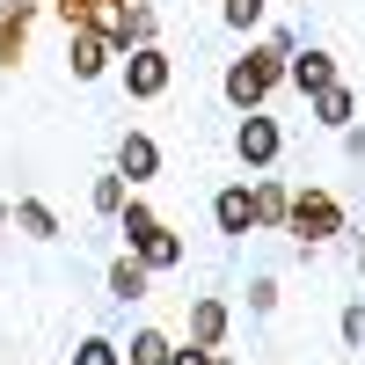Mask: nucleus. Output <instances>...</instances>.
Returning <instances> with one entry per match:
<instances>
[{
  "instance_id": "f3484780",
  "label": "nucleus",
  "mask_w": 365,
  "mask_h": 365,
  "mask_svg": "<svg viewBox=\"0 0 365 365\" xmlns=\"http://www.w3.org/2000/svg\"><path fill=\"white\" fill-rule=\"evenodd\" d=\"M132 256H139L146 270H175V263H182V241H175V234L161 227V234H154V241H146V249H132Z\"/></svg>"
},
{
  "instance_id": "f8f14e48",
  "label": "nucleus",
  "mask_w": 365,
  "mask_h": 365,
  "mask_svg": "<svg viewBox=\"0 0 365 365\" xmlns=\"http://www.w3.org/2000/svg\"><path fill=\"white\" fill-rule=\"evenodd\" d=\"M146 285H154V270H146L139 256H117V263H110V299H125V307H132V299H146Z\"/></svg>"
},
{
  "instance_id": "393cba45",
  "label": "nucleus",
  "mask_w": 365,
  "mask_h": 365,
  "mask_svg": "<svg viewBox=\"0 0 365 365\" xmlns=\"http://www.w3.org/2000/svg\"><path fill=\"white\" fill-rule=\"evenodd\" d=\"M358 278H365V256H358Z\"/></svg>"
},
{
  "instance_id": "39448f33",
  "label": "nucleus",
  "mask_w": 365,
  "mask_h": 365,
  "mask_svg": "<svg viewBox=\"0 0 365 365\" xmlns=\"http://www.w3.org/2000/svg\"><path fill=\"white\" fill-rule=\"evenodd\" d=\"M212 227L220 234H256V190L249 182H227V190L212 197Z\"/></svg>"
},
{
  "instance_id": "dca6fc26",
  "label": "nucleus",
  "mask_w": 365,
  "mask_h": 365,
  "mask_svg": "<svg viewBox=\"0 0 365 365\" xmlns=\"http://www.w3.org/2000/svg\"><path fill=\"white\" fill-rule=\"evenodd\" d=\"M125 358H132V365H168V358H175V344L161 336V329H139V336L125 344Z\"/></svg>"
},
{
  "instance_id": "20e7f679",
  "label": "nucleus",
  "mask_w": 365,
  "mask_h": 365,
  "mask_svg": "<svg viewBox=\"0 0 365 365\" xmlns=\"http://www.w3.org/2000/svg\"><path fill=\"white\" fill-rule=\"evenodd\" d=\"M278 125H270V117L263 110H241V125H234V154L241 161H249V168H270V161H278Z\"/></svg>"
},
{
  "instance_id": "6e6552de",
  "label": "nucleus",
  "mask_w": 365,
  "mask_h": 365,
  "mask_svg": "<svg viewBox=\"0 0 365 365\" xmlns=\"http://www.w3.org/2000/svg\"><path fill=\"white\" fill-rule=\"evenodd\" d=\"M285 81L299 88V96H322V88L336 81V58H329V51H292L285 58Z\"/></svg>"
},
{
  "instance_id": "9d476101",
  "label": "nucleus",
  "mask_w": 365,
  "mask_h": 365,
  "mask_svg": "<svg viewBox=\"0 0 365 365\" xmlns=\"http://www.w3.org/2000/svg\"><path fill=\"white\" fill-rule=\"evenodd\" d=\"M117 234H125V249H146V241L161 234V212L146 197H125V212H117Z\"/></svg>"
},
{
  "instance_id": "6ab92c4d",
  "label": "nucleus",
  "mask_w": 365,
  "mask_h": 365,
  "mask_svg": "<svg viewBox=\"0 0 365 365\" xmlns=\"http://www.w3.org/2000/svg\"><path fill=\"white\" fill-rule=\"evenodd\" d=\"M73 365H125V344H110V336H88L73 351Z\"/></svg>"
},
{
  "instance_id": "f03ea898",
  "label": "nucleus",
  "mask_w": 365,
  "mask_h": 365,
  "mask_svg": "<svg viewBox=\"0 0 365 365\" xmlns=\"http://www.w3.org/2000/svg\"><path fill=\"white\" fill-rule=\"evenodd\" d=\"M168 81H175V58H168L161 44H132V51H125V96H132V103L168 96Z\"/></svg>"
},
{
  "instance_id": "9b49d317",
  "label": "nucleus",
  "mask_w": 365,
  "mask_h": 365,
  "mask_svg": "<svg viewBox=\"0 0 365 365\" xmlns=\"http://www.w3.org/2000/svg\"><path fill=\"white\" fill-rule=\"evenodd\" d=\"M351 117H358V96L344 81H329L322 96H314V125H329V132H351Z\"/></svg>"
},
{
  "instance_id": "ddd939ff",
  "label": "nucleus",
  "mask_w": 365,
  "mask_h": 365,
  "mask_svg": "<svg viewBox=\"0 0 365 365\" xmlns=\"http://www.w3.org/2000/svg\"><path fill=\"white\" fill-rule=\"evenodd\" d=\"M29 8H37V0H0V58H8V66H15V51H22Z\"/></svg>"
},
{
  "instance_id": "1a4fd4ad",
  "label": "nucleus",
  "mask_w": 365,
  "mask_h": 365,
  "mask_svg": "<svg viewBox=\"0 0 365 365\" xmlns=\"http://www.w3.org/2000/svg\"><path fill=\"white\" fill-rule=\"evenodd\" d=\"M190 344H205V351H220L227 344V299H190Z\"/></svg>"
},
{
  "instance_id": "423d86ee",
  "label": "nucleus",
  "mask_w": 365,
  "mask_h": 365,
  "mask_svg": "<svg viewBox=\"0 0 365 365\" xmlns=\"http://www.w3.org/2000/svg\"><path fill=\"white\" fill-rule=\"evenodd\" d=\"M117 175H125V182H154L161 175V146L146 132H125V139H117Z\"/></svg>"
},
{
  "instance_id": "a878e982",
  "label": "nucleus",
  "mask_w": 365,
  "mask_h": 365,
  "mask_svg": "<svg viewBox=\"0 0 365 365\" xmlns=\"http://www.w3.org/2000/svg\"><path fill=\"white\" fill-rule=\"evenodd\" d=\"M212 365H227V358H212Z\"/></svg>"
},
{
  "instance_id": "2eb2a0df",
  "label": "nucleus",
  "mask_w": 365,
  "mask_h": 365,
  "mask_svg": "<svg viewBox=\"0 0 365 365\" xmlns=\"http://www.w3.org/2000/svg\"><path fill=\"white\" fill-rule=\"evenodd\" d=\"M285 212H292L285 182H256V227H285Z\"/></svg>"
},
{
  "instance_id": "a211bd4d",
  "label": "nucleus",
  "mask_w": 365,
  "mask_h": 365,
  "mask_svg": "<svg viewBox=\"0 0 365 365\" xmlns=\"http://www.w3.org/2000/svg\"><path fill=\"white\" fill-rule=\"evenodd\" d=\"M88 197H96V212H110V220H117V212H125V175H96V190H88Z\"/></svg>"
},
{
  "instance_id": "f257e3e1",
  "label": "nucleus",
  "mask_w": 365,
  "mask_h": 365,
  "mask_svg": "<svg viewBox=\"0 0 365 365\" xmlns=\"http://www.w3.org/2000/svg\"><path fill=\"white\" fill-rule=\"evenodd\" d=\"M278 81H285V51H278V44H263V51H241L234 66H227L220 88H227V103H234V110H256Z\"/></svg>"
},
{
  "instance_id": "7ed1b4c3",
  "label": "nucleus",
  "mask_w": 365,
  "mask_h": 365,
  "mask_svg": "<svg viewBox=\"0 0 365 365\" xmlns=\"http://www.w3.org/2000/svg\"><path fill=\"white\" fill-rule=\"evenodd\" d=\"M285 234H299V241H329V234H344V205L329 197V190H292Z\"/></svg>"
},
{
  "instance_id": "aec40b11",
  "label": "nucleus",
  "mask_w": 365,
  "mask_h": 365,
  "mask_svg": "<svg viewBox=\"0 0 365 365\" xmlns=\"http://www.w3.org/2000/svg\"><path fill=\"white\" fill-rule=\"evenodd\" d=\"M263 8H270V0H220L227 29H256V22H263Z\"/></svg>"
},
{
  "instance_id": "412c9836",
  "label": "nucleus",
  "mask_w": 365,
  "mask_h": 365,
  "mask_svg": "<svg viewBox=\"0 0 365 365\" xmlns=\"http://www.w3.org/2000/svg\"><path fill=\"white\" fill-rule=\"evenodd\" d=\"M154 29H161L154 8H132V44H154Z\"/></svg>"
},
{
  "instance_id": "0eeeda50",
  "label": "nucleus",
  "mask_w": 365,
  "mask_h": 365,
  "mask_svg": "<svg viewBox=\"0 0 365 365\" xmlns=\"http://www.w3.org/2000/svg\"><path fill=\"white\" fill-rule=\"evenodd\" d=\"M110 37H96V29H73V44H66V66H73V81H103L110 73Z\"/></svg>"
},
{
  "instance_id": "4be33fe9",
  "label": "nucleus",
  "mask_w": 365,
  "mask_h": 365,
  "mask_svg": "<svg viewBox=\"0 0 365 365\" xmlns=\"http://www.w3.org/2000/svg\"><path fill=\"white\" fill-rule=\"evenodd\" d=\"M249 307H256V314H270V307H278V285L256 278V285H249Z\"/></svg>"
},
{
  "instance_id": "5701e85b",
  "label": "nucleus",
  "mask_w": 365,
  "mask_h": 365,
  "mask_svg": "<svg viewBox=\"0 0 365 365\" xmlns=\"http://www.w3.org/2000/svg\"><path fill=\"white\" fill-rule=\"evenodd\" d=\"M344 344H365V307H344Z\"/></svg>"
},
{
  "instance_id": "4468645a",
  "label": "nucleus",
  "mask_w": 365,
  "mask_h": 365,
  "mask_svg": "<svg viewBox=\"0 0 365 365\" xmlns=\"http://www.w3.org/2000/svg\"><path fill=\"white\" fill-rule=\"evenodd\" d=\"M15 227H22L29 241H58V220H51V205H37V197H15Z\"/></svg>"
},
{
  "instance_id": "b1692460",
  "label": "nucleus",
  "mask_w": 365,
  "mask_h": 365,
  "mask_svg": "<svg viewBox=\"0 0 365 365\" xmlns=\"http://www.w3.org/2000/svg\"><path fill=\"white\" fill-rule=\"evenodd\" d=\"M168 365H212V351H205V344H190V351H175Z\"/></svg>"
}]
</instances>
